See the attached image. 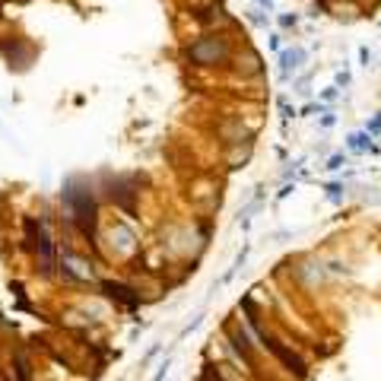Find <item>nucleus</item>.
Segmentation results:
<instances>
[{
	"instance_id": "2",
	"label": "nucleus",
	"mask_w": 381,
	"mask_h": 381,
	"mask_svg": "<svg viewBox=\"0 0 381 381\" xmlns=\"http://www.w3.org/2000/svg\"><path fill=\"white\" fill-rule=\"evenodd\" d=\"M296 60H302V51H292V54H283V67H296Z\"/></svg>"
},
{
	"instance_id": "1",
	"label": "nucleus",
	"mask_w": 381,
	"mask_h": 381,
	"mask_svg": "<svg viewBox=\"0 0 381 381\" xmlns=\"http://www.w3.org/2000/svg\"><path fill=\"white\" fill-rule=\"evenodd\" d=\"M222 48H194V57L197 60H206V57H219Z\"/></svg>"
}]
</instances>
